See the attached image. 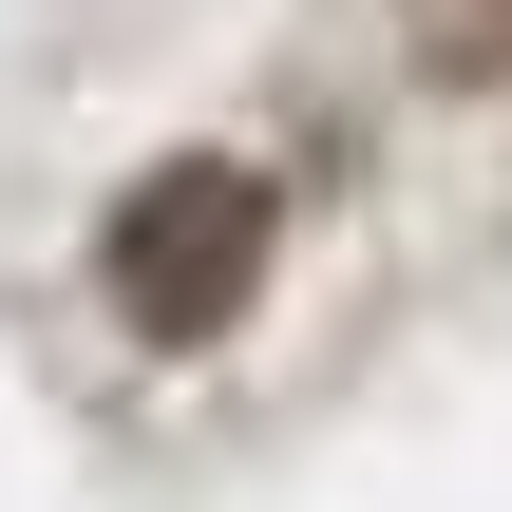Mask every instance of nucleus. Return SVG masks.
<instances>
[{
  "mask_svg": "<svg viewBox=\"0 0 512 512\" xmlns=\"http://www.w3.org/2000/svg\"><path fill=\"white\" fill-rule=\"evenodd\" d=\"M418 57H437V76H512V0H437Z\"/></svg>",
  "mask_w": 512,
  "mask_h": 512,
  "instance_id": "nucleus-2",
  "label": "nucleus"
},
{
  "mask_svg": "<svg viewBox=\"0 0 512 512\" xmlns=\"http://www.w3.org/2000/svg\"><path fill=\"white\" fill-rule=\"evenodd\" d=\"M266 247H285V190H266L247 152H171V171L95 228V285H114L133 342H209V323H247Z\"/></svg>",
  "mask_w": 512,
  "mask_h": 512,
  "instance_id": "nucleus-1",
  "label": "nucleus"
}]
</instances>
